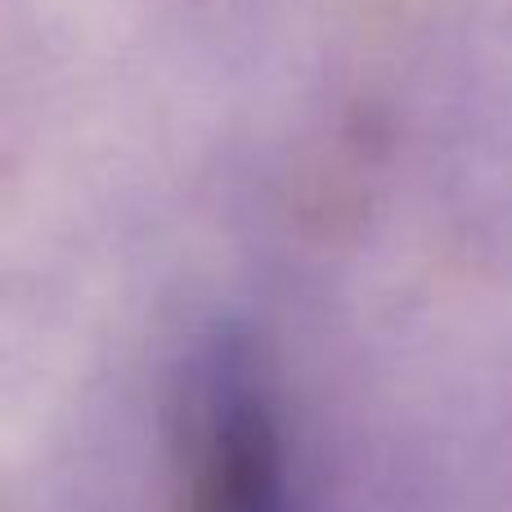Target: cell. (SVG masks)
Masks as SVG:
<instances>
[{
  "label": "cell",
  "mask_w": 512,
  "mask_h": 512,
  "mask_svg": "<svg viewBox=\"0 0 512 512\" xmlns=\"http://www.w3.org/2000/svg\"><path fill=\"white\" fill-rule=\"evenodd\" d=\"M230 512H283V504H265V508H230Z\"/></svg>",
  "instance_id": "cell-1"
}]
</instances>
